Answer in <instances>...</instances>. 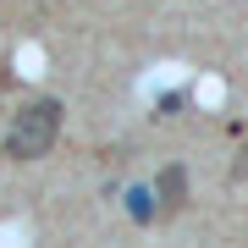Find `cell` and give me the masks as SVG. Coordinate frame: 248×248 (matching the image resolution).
I'll use <instances>...</instances> for the list:
<instances>
[{
  "label": "cell",
  "instance_id": "cell-4",
  "mask_svg": "<svg viewBox=\"0 0 248 248\" xmlns=\"http://www.w3.org/2000/svg\"><path fill=\"white\" fill-rule=\"evenodd\" d=\"M243 177H248V143L237 149V160H232V182H243Z\"/></svg>",
  "mask_w": 248,
  "mask_h": 248
},
{
  "label": "cell",
  "instance_id": "cell-5",
  "mask_svg": "<svg viewBox=\"0 0 248 248\" xmlns=\"http://www.w3.org/2000/svg\"><path fill=\"white\" fill-rule=\"evenodd\" d=\"M6 83H11V66H6V61H0V89H6Z\"/></svg>",
  "mask_w": 248,
  "mask_h": 248
},
{
  "label": "cell",
  "instance_id": "cell-1",
  "mask_svg": "<svg viewBox=\"0 0 248 248\" xmlns=\"http://www.w3.org/2000/svg\"><path fill=\"white\" fill-rule=\"evenodd\" d=\"M61 99H28V105L11 116L6 138H0V155L6 160H45L61 138Z\"/></svg>",
  "mask_w": 248,
  "mask_h": 248
},
{
  "label": "cell",
  "instance_id": "cell-3",
  "mask_svg": "<svg viewBox=\"0 0 248 248\" xmlns=\"http://www.w3.org/2000/svg\"><path fill=\"white\" fill-rule=\"evenodd\" d=\"M127 215H133L138 226L160 221V210H155V193H149V187H133V193H127Z\"/></svg>",
  "mask_w": 248,
  "mask_h": 248
},
{
  "label": "cell",
  "instance_id": "cell-2",
  "mask_svg": "<svg viewBox=\"0 0 248 248\" xmlns=\"http://www.w3.org/2000/svg\"><path fill=\"white\" fill-rule=\"evenodd\" d=\"M182 204H187V171H182V166H166V171L155 177V210H160V215H177Z\"/></svg>",
  "mask_w": 248,
  "mask_h": 248
}]
</instances>
